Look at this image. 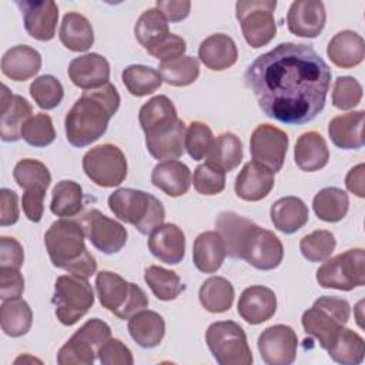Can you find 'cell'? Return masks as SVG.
I'll return each mask as SVG.
<instances>
[{
  "label": "cell",
  "instance_id": "cell-17",
  "mask_svg": "<svg viewBox=\"0 0 365 365\" xmlns=\"http://www.w3.org/2000/svg\"><path fill=\"white\" fill-rule=\"evenodd\" d=\"M21 11L26 31L38 41H48L56 34L58 7L54 1H16Z\"/></svg>",
  "mask_w": 365,
  "mask_h": 365
},
{
  "label": "cell",
  "instance_id": "cell-18",
  "mask_svg": "<svg viewBox=\"0 0 365 365\" xmlns=\"http://www.w3.org/2000/svg\"><path fill=\"white\" fill-rule=\"evenodd\" d=\"M327 20L325 6L319 0H297L287 14L288 30L298 37H317Z\"/></svg>",
  "mask_w": 365,
  "mask_h": 365
},
{
  "label": "cell",
  "instance_id": "cell-21",
  "mask_svg": "<svg viewBox=\"0 0 365 365\" xmlns=\"http://www.w3.org/2000/svg\"><path fill=\"white\" fill-rule=\"evenodd\" d=\"M33 115L30 103L16 94L13 96L7 86L3 84L1 107H0V135L3 141H17L21 138L24 123Z\"/></svg>",
  "mask_w": 365,
  "mask_h": 365
},
{
  "label": "cell",
  "instance_id": "cell-38",
  "mask_svg": "<svg viewBox=\"0 0 365 365\" xmlns=\"http://www.w3.org/2000/svg\"><path fill=\"white\" fill-rule=\"evenodd\" d=\"M33 324L30 305L20 298L3 301L0 308V325L6 335L19 338L26 335Z\"/></svg>",
  "mask_w": 365,
  "mask_h": 365
},
{
  "label": "cell",
  "instance_id": "cell-47",
  "mask_svg": "<svg viewBox=\"0 0 365 365\" xmlns=\"http://www.w3.org/2000/svg\"><path fill=\"white\" fill-rule=\"evenodd\" d=\"M158 73L163 80L175 87L192 84L200 76L198 60L191 56H181L168 63H160Z\"/></svg>",
  "mask_w": 365,
  "mask_h": 365
},
{
  "label": "cell",
  "instance_id": "cell-58",
  "mask_svg": "<svg viewBox=\"0 0 365 365\" xmlns=\"http://www.w3.org/2000/svg\"><path fill=\"white\" fill-rule=\"evenodd\" d=\"M17 194L9 188L0 190V225H13L19 220Z\"/></svg>",
  "mask_w": 365,
  "mask_h": 365
},
{
  "label": "cell",
  "instance_id": "cell-27",
  "mask_svg": "<svg viewBox=\"0 0 365 365\" xmlns=\"http://www.w3.org/2000/svg\"><path fill=\"white\" fill-rule=\"evenodd\" d=\"M151 182L164 194L180 197L184 195L191 185V171L181 161H161L151 171Z\"/></svg>",
  "mask_w": 365,
  "mask_h": 365
},
{
  "label": "cell",
  "instance_id": "cell-50",
  "mask_svg": "<svg viewBox=\"0 0 365 365\" xmlns=\"http://www.w3.org/2000/svg\"><path fill=\"white\" fill-rule=\"evenodd\" d=\"M21 138L33 147H47L56 138L51 117L44 113L31 115L21 128Z\"/></svg>",
  "mask_w": 365,
  "mask_h": 365
},
{
  "label": "cell",
  "instance_id": "cell-53",
  "mask_svg": "<svg viewBox=\"0 0 365 365\" xmlns=\"http://www.w3.org/2000/svg\"><path fill=\"white\" fill-rule=\"evenodd\" d=\"M191 182L200 194L215 195L225 188V173L205 163L195 168Z\"/></svg>",
  "mask_w": 365,
  "mask_h": 365
},
{
  "label": "cell",
  "instance_id": "cell-42",
  "mask_svg": "<svg viewBox=\"0 0 365 365\" xmlns=\"http://www.w3.org/2000/svg\"><path fill=\"white\" fill-rule=\"evenodd\" d=\"M83 208L81 185L71 180L58 181L51 191L50 210L54 215L68 218L77 215Z\"/></svg>",
  "mask_w": 365,
  "mask_h": 365
},
{
  "label": "cell",
  "instance_id": "cell-32",
  "mask_svg": "<svg viewBox=\"0 0 365 365\" xmlns=\"http://www.w3.org/2000/svg\"><path fill=\"white\" fill-rule=\"evenodd\" d=\"M269 215L274 227L284 234L297 232L308 222L309 218L308 207L305 202L301 198L292 195L277 200L271 205Z\"/></svg>",
  "mask_w": 365,
  "mask_h": 365
},
{
  "label": "cell",
  "instance_id": "cell-56",
  "mask_svg": "<svg viewBox=\"0 0 365 365\" xmlns=\"http://www.w3.org/2000/svg\"><path fill=\"white\" fill-rule=\"evenodd\" d=\"M24 291V278L20 269L0 267V298L1 301L20 298Z\"/></svg>",
  "mask_w": 365,
  "mask_h": 365
},
{
  "label": "cell",
  "instance_id": "cell-39",
  "mask_svg": "<svg viewBox=\"0 0 365 365\" xmlns=\"http://www.w3.org/2000/svg\"><path fill=\"white\" fill-rule=\"evenodd\" d=\"M198 298L208 312H225L234 302V287L224 277H210L200 287Z\"/></svg>",
  "mask_w": 365,
  "mask_h": 365
},
{
  "label": "cell",
  "instance_id": "cell-23",
  "mask_svg": "<svg viewBox=\"0 0 365 365\" xmlns=\"http://www.w3.org/2000/svg\"><path fill=\"white\" fill-rule=\"evenodd\" d=\"M277 311V297L272 289L264 285H251L245 288L238 301L240 317L251 324L258 325L268 321Z\"/></svg>",
  "mask_w": 365,
  "mask_h": 365
},
{
  "label": "cell",
  "instance_id": "cell-60",
  "mask_svg": "<svg viewBox=\"0 0 365 365\" xmlns=\"http://www.w3.org/2000/svg\"><path fill=\"white\" fill-rule=\"evenodd\" d=\"M44 197L46 194L24 192L21 197L23 212L31 222H38L44 212Z\"/></svg>",
  "mask_w": 365,
  "mask_h": 365
},
{
  "label": "cell",
  "instance_id": "cell-24",
  "mask_svg": "<svg viewBox=\"0 0 365 365\" xmlns=\"http://www.w3.org/2000/svg\"><path fill=\"white\" fill-rule=\"evenodd\" d=\"M177 110L167 96H155L143 104L138 113V121L145 137L168 131L178 121Z\"/></svg>",
  "mask_w": 365,
  "mask_h": 365
},
{
  "label": "cell",
  "instance_id": "cell-20",
  "mask_svg": "<svg viewBox=\"0 0 365 365\" xmlns=\"http://www.w3.org/2000/svg\"><path fill=\"white\" fill-rule=\"evenodd\" d=\"M151 254L161 262L174 265L185 255V235L182 230L171 222L161 224L148 234L147 241Z\"/></svg>",
  "mask_w": 365,
  "mask_h": 365
},
{
  "label": "cell",
  "instance_id": "cell-28",
  "mask_svg": "<svg viewBox=\"0 0 365 365\" xmlns=\"http://www.w3.org/2000/svg\"><path fill=\"white\" fill-rule=\"evenodd\" d=\"M327 54L335 66L352 68L362 63L365 57L364 38L352 30H342L329 40Z\"/></svg>",
  "mask_w": 365,
  "mask_h": 365
},
{
  "label": "cell",
  "instance_id": "cell-14",
  "mask_svg": "<svg viewBox=\"0 0 365 365\" xmlns=\"http://www.w3.org/2000/svg\"><path fill=\"white\" fill-rule=\"evenodd\" d=\"M288 143V135L281 128L271 124H259L251 134L250 151L254 161L275 174L284 165Z\"/></svg>",
  "mask_w": 365,
  "mask_h": 365
},
{
  "label": "cell",
  "instance_id": "cell-43",
  "mask_svg": "<svg viewBox=\"0 0 365 365\" xmlns=\"http://www.w3.org/2000/svg\"><path fill=\"white\" fill-rule=\"evenodd\" d=\"M144 281L160 301H173L185 289V285L174 271L158 265H150L145 268Z\"/></svg>",
  "mask_w": 365,
  "mask_h": 365
},
{
  "label": "cell",
  "instance_id": "cell-59",
  "mask_svg": "<svg viewBox=\"0 0 365 365\" xmlns=\"http://www.w3.org/2000/svg\"><path fill=\"white\" fill-rule=\"evenodd\" d=\"M155 9H158L168 21L178 23L190 14L191 3L188 0H158Z\"/></svg>",
  "mask_w": 365,
  "mask_h": 365
},
{
  "label": "cell",
  "instance_id": "cell-9",
  "mask_svg": "<svg viewBox=\"0 0 365 365\" xmlns=\"http://www.w3.org/2000/svg\"><path fill=\"white\" fill-rule=\"evenodd\" d=\"M111 338L110 327L98 319H88L81 325L57 354L60 365H93L101 345Z\"/></svg>",
  "mask_w": 365,
  "mask_h": 365
},
{
  "label": "cell",
  "instance_id": "cell-16",
  "mask_svg": "<svg viewBox=\"0 0 365 365\" xmlns=\"http://www.w3.org/2000/svg\"><path fill=\"white\" fill-rule=\"evenodd\" d=\"M298 338L295 331L282 324L265 328L258 338V351L268 365H289L295 361Z\"/></svg>",
  "mask_w": 365,
  "mask_h": 365
},
{
  "label": "cell",
  "instance_id": "cell-41",
  "mask_svg": "<svg viewBox=\"0 0 365 365\" xmlns=\"http://www.w3.org/2000/svg\"><path fill=\"white\" fill-rule=\"evenodd\" d=\"M13 177L17 185L24 190V192L31 194H46L51 182L48 168L41 161L33 158L20 160L13 170Z\"/></svg>",
  "mask_w": 365,
  "mask_h": 365
},
{
  "label": "cell",
  "instance_id": "cell-52",
  "mask_svg": "<svg viewBox=\"0 0 365 365\" xmlns=\"http://www.w3.org/2000/svg\"><path fill=\"white\" fill-rule=\"evenodd\" d=\"M362 98V86L351 76L338 77L332 90V104L339 110H349L359 104Z\"/></svg>",
  "mask_w": 365,
  "mask_h": 365
},
{
  "label": "cell",
  "instance_id": "cell-34",
  "mask_svg": "<svg viewBox=\"0 0 365 365\" xmlns=\"http://www.w3.org/2000/svg\"><path fill=\"white\" fill-rule=\"evenodd\" d=\"M128 332L141 348H155L164 338L165 322L160 314L143 309L128 319Z\"/></svg>",
  "mask_w": 365,
  "mask_h": 365
},
{
  "label": "cell",
  "instance_id": "cell-5",
  "mask_svg": "<svg viewBox=\"0 0 365 365\" xmlns=\"http://www.w3.org/2000/svg\"><path fill=\"white\" fill-rule=\"evenodd\" d=\"M351 307L346 299L336 297H319L314 305L302 314L304 331L314 336L322 349L335 342L338 334L349 319Z\"/></svg>",
  "mask_w": 365,
  "mask_h": 365
},
{
  "label": "cell",
  "instance_id": "cell-45",
  "mask_svg": "<svg viewBox=\"0 0 365 365\" xmlns=\"http://www.w3.org/2000/svg\"><path fill=\"white\" fill-rule=\"evenodd\" d=\"M121 78L130 94L137 97L148 96L163 84L161 74L155 68L143 64H131L125 67L121 73Z\"/></svg>",
  "mask_w": 365,
  "mask_h": 365
},
{
  "label": "cell",
  "instance_id": "cell-61",
  "mask_svg": "<svg viewBox=\"0 0 365 365\" xmlns=\"http://www.w3.org/2000/svg\"><path fill=\"white\" fill-rule=\"evenodd\" d=\"M345 185L356 197H365V165L362 163L348 171L345 177Z\"/></svg>",
  "mask_w": 365,
  "mask_h": 365
},
{
  "label": "cell",
  "instance_id": "cell-51",
  "mask_svg": "<svg viewBox=\"0 0 365 365\" xmlns=\"http://www.w3.org/2000/svg\"><path fill=\"white\" fill-rule=\"evenodd\" d=\"M214 140V134L205 123L192 121L185 131V150L192 160L200 161L207 157Z\"/></svg>",
  "mask_w": 365,
  "mask_h": 365
},
{
  "label": "cell",
  "instance_id": "cell-29",
  "mask_svg": "<svg viewBox=\"0 0 365 365\" xmlns=\"http://www.w3.org/2000/svg\"><path fill=\"white\" fill-rule=\"evenodd\" d=\"M364 110L351 111L334 117L328 125V134L334 145L342 150H358L364 145Z\"/></svg>",
  "mask_w": 365,
  "mask_h": 365
},
{
  "label": "cell",
  "instance_id": "cell-48",
  "mask_svg": "<svg viewBox=\"0 0 365 365\" xmlns=\"http://www.w3.org/2000/svg\"><path fill=\"white\" fill-rule=\"evenodd\" d=\"M336 245V240L331 231L317 230L299 241V250L305 259L311 262H322L331 257Z\"/></svg>",
  "mask_w": 365,
  "mask_h": 365
},
{
  "label": "cell",
  "instance_id": "cell-54",
  "mask_svg": "<svg viewBox=\"0 0 365 365\" xmlns=\"http://www.w3.org/2000/svg\"><path fill=\"white\" fill-rule=\"evenodd\" d=\"M145 50L148 51V54H151L154 58L160 60L161 63H168L184 56L187 50V44L182 37L168 33L167 36L161 37Z\"/></svg>",
  "mask_w": 365,
  "mask_h": 365
},
{
  "label": "cell",
  "instance_id": "cell-7",
  "mask_svg": "<svg viewBox=\"0 0 365 365\" xmlns=\"http://www.w3.org/2000/svg\"><path fill=\"white\" fill-rule=\"evenodd\" d=\"M57 319L67 327L83 318L94 304V291L87 278L68 274L60 275L54 284L51 299Z\"/></svg>",
  "mask_w": 365,
  "mask_h": 365
},
{
  "label": "cell",
  "instance_id": "cell-44",
  "mask_svg": "<svg viewBox=\"0 0 365 365\" xmlns=\"http://www.w3.org/2000/svg\"><path fill=\"white\" fill-rule=\"evenodd\" d=\"M329 358L342 365H356L364 361V338L349 328H342L335 342L327 349Z\"/></svg>",
  "mask_w": 365,
  "mask_h": 365
},
{
  "label": "cell",
  "instance_id": "cell-11",
  "mask_svg": "<svg viewBox=\"0 0 365 365\" xmlns=\"http://www.w3.org/2000/svg\"><path fill=\"white\" fill-rule=\"evenodd\" d=\"M277 1L274 0H241L235 4V16L240 21L245 41L259 48L267 46L277 34V24L274 10Z\"/></svg>",
  "mask_w": 365,
  "mask_h": 365
},
{
  "label": "cell",
  "instance_id": "cell-19",
  "mask_svg": "<svg viewBox=\"0 0 365 365\" xmlns=\"http://www.w3.org/2000/svg\"><path fill=\"white\" fill-rule=\"evenodd\" d=\"M67 73L74 86L83 90H94L108 84L110 64L101 54L87 53L73 58Z\"/></svg>",
  "mask_w": 365,
  "mask_h": 365
},
{
  "label": "cell",
  "instance_id": "cell-49",
  "mask_svg": "<svg viewBox=\"0 0 365 365\" xmlns=\"http://www.w3.org/2000/svg\"><path fill=\"white\" fill-rule=\"evenodd\" d=\"M30 96L40 108L51 110L61 103L64 90L54 76L44 74L33 80L30 84Z\"/></svg>",
  "mask_w": 365,
  "mask_h": 365
},
{
  "label": "cell",
  "instance_id": "cell-57",
  "mask_svg": "<svg viewBox=\"0 0 365 365\" xmlns=\"http://www.w3.org/2000/svg\"><path fill=\"white\" fill-rule=\"evenodd\" d=\"M24 262V251L21 244L11 237H0V267H11L20 269Z\"/></svg>",
  "mask_w": 365,
  "mask_h": 365
},
{
  "label": "cell",
  "instance_id": "cell-13",
  "mask_svg": "<svg viewBox=\"0 0 365 365\" xmlns=\"http://www.w3.org/2000/svg\"><path fill=\"white\" fill-rule=\"evenodd\" d=\"M284 257V247L279 238L257 224H254L244 241L241 259L261 271L277 268Z\"/></svg>",
  "mask_w": 365,
  "mask_h": 365
},
{
  "label": "cell",
  "instance_id": "cell-31",
  "mask_svg": "<svg viewBox=\"0 0 365 365\" xmlns=\"http://www.w3.org/2000/svg\"><path fill=\"white\" fill-rule=\"evenodd\" d=\"M295 164L302 171L324 168L329 160V150L324 137L317 131H308L298 137L294 150Z\"/></svg>",
  "mask_w": 365,
  "mask_h": 365
},
{
  "label": "cell",
  "instance_id": "cell-40",
  "mask_svg": "<svg viewBox=\"0 0 365 365\" xmlns=\"http://www.w3.org/2000/svg\"><path fill=\"white\" fill-rule=\"evenodd\" d=\"M312 207L319 220L338 222L348 212L349 198L348 194L338 187H325L315 194Z\"/></svg>",
  "mask_w": 365,
  "mask_h": 365
},
{
  "label": "cell",
  "instance_id": "cell-6",
  "mask_svg": "<svg viewBox=\"0 0 365 365\" xmlns=\"http://www.w3.org/2000/svg\"><path fill=\"white\" fill-rule=\"evenodd\" d=\"M96 291L100 304L120 319H130L148 307V298L138 285L111 271L97 274Z\"/></svg>",
  "mask_w": 365,
  "mask_h": 365
},
{
  "label": "cell",
  "instance_id": "cell-3",
  "mask_svg": "<svg viewBox=\"0 0 365 365\" xmlns=\"http://www.w3.org/2000/svg\"><path fill=\"white\" fill-rule=\"evenodd\" d=\"M86 232L77 221H54L44 234V245L54 267L83 278L91 277L97 269L96 258L84 244Z\"/></svg>",
  "mask_w": 365,
  "mask_h": 365
},
{
  "label": "cell",
  "instance_id": "cell-26",
  "mask_svg": "<svg viewBox=\"0 0 365 365\" xmlns=\"http://www.w3.org/2000/svg\"><path fill=\"white\" fill-rule=\"evenodd\" d=\"M41 67L40 53L26 44L9 48L1 57V71L14 81H26L34 77Z\"/></svg>",
  "mask_w": 365,
  "mask_h": 365
},
{
  "label": "cell",
  "instance_id": "cell-30",
  "mask_svg": "<svg viewBox=\"0 0 365 365\" xmlns=\"http://www.w3.org/2000/svg\"><path fill=\"white\" fill-rule=\"evenodd\" d=\"M255 222L251 220L232 212L222 211L215 220V231L224 241L227 254L234 259H241V250L244 241Z\"/></svg>",
  "mask_w": 365,
  "mask_h": 365
},
{
  "label": "cell",
  "instance_id": "cell-2",
  "mask_svg": "<svg viewBox=\"0 0 365 365\" xmlns=\"http://www.w3.org/2000/svg\"><path fill=\"white\" fill-rule=\"evenodd\" d=\"M118 107L120 94L111 83L100 88L86 90L66 114L67 141L80 148L97 141L107 131Z\"/></svg>",
  "mask_w": 365,
  "mask_h": 365
},
{
  "label": "cell",
  "instance_id": "cell-8",
  "mask_svg": "<svg viewBox=\"0 0 365 365\" xmlns=\"http://www.w3.org/2000/svg\"><path fill=\"white\" fill-rule=\"evenodd\" d=\"M205 342L220 365H251L252 352L244 329L234 321H218L208 327Z\"/></svg>",
  "mask_w": 365,
  "mask_h": 365
},
{
  "label": "cell",
  "instance_id": "cell-37",
  "mask_svg": "<svg viewBox=\"0 0 365 365\" xmlns=\"http://www.w3.org/2000/svg\"><path fill=\"white\" fill-rule=\"evenodd\" d=\"M207 163L222 173L232 171L242 161V144L241 140L234 133H222L220 134L208 154Z\"/></svg>",
  "mask_w": 365,
  "mask_h": 365
},
{
  "label": "cell",
  "instance_id": "cell-15",
  "mask_svg": "<svg viewBox=\"0 0 365 365\" xmlns=\"http://www.w3.org/2000/svg\"><path fill=\"white\" fill-rule=\"evenodd\" d=\"M80 224L88 241L103 254H115L127 242V230L98 210H90Z\"/></svg>",
  "mask_w": 365,
  "mask_h": 365
},
{
  "label": "cell",
  "instance_id": "cell-35",
  "mask_svg": "<svg viewBox=\"0 0 365 365\" xmlns=\"http://www.w3.org/2000/svg\"><path fill=\"white\" fill-rule=\"evenodd\" d=\"M185 123L178 120L168 131L145 137V147L155 160H177L185 150Z\"/></svg>",
  "mask_w": 365,
  "mask_h": 365
},
{
  "label": "cell",
  "instance_id": "cell-4",
  "mask_svg": "<svg viewBox=\"0 0 365 365\" xmlns=\"http://www.w3.org/2000/svg\"><path fill=\"white\" fill-rule=\"evenodd\" d=\"M108 208L118 220L131 224L143 235H148L161 225L165 217L164 207L158 198L134 188H118L111 192Z\"/></svg>",
  "mask_w": 365,
  "mask_h": 365
},
{
  "label": "cell",
  "instance_id": "cell-33",
  "mask_svg": "<svg viewBox=\"0 0 365 365\" xmlns=\"http://www.w3.org/2000/svg\"><path fill=\"white\" fill-rule=\"evenodd\" d=\"M225 255L224 241L217 231H205L195 238L192 245V261L201 272H217L222 265Z\"/></svg>",
  "mask_w": 365,
  "mask_h": 365
},
{
  "label": "cell",
  "instance_id": "cell-22",
  "mask_svg": "<svg viewBox=\"0 0 365 365\" xmlns=\"http://www.w3.org/2000/svg\"><path fill=\"white\" fill-rule=\"evenodd\" d=\"M274 173L265 165L250 161L235 178V194L244 201H259L265 198L274 188Z\"/></svg>",
  "mask_w": 365,
  "mask_h": 365
},
{
  "label": "cell",
  "instance_id": "cell-25",
  "mask_svg": "<svg viewBox=\"0 0 365 365\" xmlns=\"http://www.w3.org/2000/svg\"><path fill=\"white\" fill-rule=\"evenodd\" d=\"M198 58L210 70L222 71L235 64L238 50L230 36L217 33L202 40L198 48Z\"/></svg>",
  "mask_w": 365,
  "mask_h": 365
},
{
  "label": "cell",
  "instance_id": "cell-46",
  "mask_svg": "<svg viewBox=\"0 0 365 365\" xmlns=\"http://www.w3.org/2000/svg\"><path fill=\"white\" fill-rule=\"evenodd\" d=\"M168 33V20L158 9H148L143 11L134 26V36L144 48L150 47Z\"/></svg>",
  "mask_w": 365,
  "mask_h": 365
},
{
  "label": "cell",
  "instance_id": "cell-12",
  "mask_svg": "<svg viewBox=\"0 0 365 365\" xmlns=\"http://www.w3.org/2000/svg\"><path fill=\"white\" fill-rule=\"evenodd\" d=\"M83 170L94 184L104 188L117 187L127 177V160L117 145L101 144L84 154Z\"/></svg>",
  "mask_w": 365,
  "mask_h": 365
},
{
  "label": "cell",
  "instance_id": "cell-10",
  "mask_svg": "<svg viewBox=\"0 0 365 365\" xmlns=\"http://www.w3.org/2000/svg\"><path fill=\"white\" fill-rule=\"evenodd\" d=\"M317 281L322 288L351 291L365 284V251L352 248L325 262L317 271Z\"/></svg>",
  "mask_w": 365,
  "mask_h": 365
},
{
  "label": "cell",
  "instance_id": "cell-1",
  "mask_svg": "<svg viewBox=\"0 0 365 365\" xmlns=\"http://www.w3.org/2000/svg\"><path fill=\"white\" fill-rule=\"evenodd\" d=\"M244 78L265 115L299 125L324 110L331 68L309 44L281 43L258 56Z\"/></svg>",
  "mask_w": 365,
  "mask_h": 365
},
{
  "label": "cell",
  "instance_id": "cell-36",
  "mask_svg": "<svg viewBox=\"0 0 365 365\" xmlns=\"http://www.w3.org/2000/svg\"><path fill=\"white\" fill-rule=\"evenodd\" d=\"M58 36L63 46L71 51H87L94 43V31L90 21L76 11L64 14Z\"/></svg>",
  "mask_w": 365,
  "mask_h": 365
},
{
  "label": "cell",
  "instance_id": "cell-55",
  "mask_svg": "<svg viewBox=\"0 0 365 365\" xmlns=\"http://www.w3.org/2000/svg\"><path fill=\"white\" fill-rule=\"evenodd\" d=\"M97 356L103 365H133L134 364V358L130 348L115 338H108L98 349Z\"/></svg>",
  "mask_w": 365,
  "mask_h": 365
}]
</instances>
